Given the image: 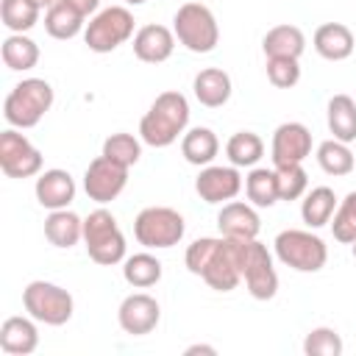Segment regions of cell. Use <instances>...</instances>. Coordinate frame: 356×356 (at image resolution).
<instances>
[{
  "label": "cell",
  "mask_w": 356,
  "mask_h": 356,
  "mask_svg": "<svg viewBox=\"0 0 356 356\" xmlns=\"http://www.w3.org/2000/svg\"><path fill=\"white\" fill-rule=\"evenodd\" d=\"M275 256L281 264L298 270V273H317L325 267L328 261V248L325 242L312 234V231H300V228H286L275 236L273 242Z\"/></svg>",
  "instance_id": "7"
},
{
  "label": "cell",
  "mask_w": 356,
  "mask_h": 356,
  "mask_svg": "<svg viewBox=\"0 0 356 356\" xmlns=\"http://www.w3.org/2000/svg\"><path fill=\"white\" fill-rule=\"evenodd\" d=\"M22 306L36 323L44 325H64L75 312L72 295L50 281H31L22 289Z\"/></svg>",
  "instance_id": "8"
},
{
  "label": "cell",
  "mask_w": 356,
  "mask_h": 356,
  "mask_svg": "<svg viewBox=\"0 0 356 356\" xmlns=\"http://www.w3.org/2000/svg\"><path fill=\"white\" fill-rule=\"evenodd\" d=\"M267 81L275 89H292L300 81L298 58H267Z\"/></svg>",
  "instance_id": "38"
},
{
  "label": "cell",
  "mask_w": 356,
  "mask_h": 356,
  "mask_svg": "<svg viewBox=\"0 0 356 356\" xmlns=\"http://www.w3.org/2000/svg\"><path fill=\"white\" fill-rule=\"evenodd\" d=\"M195 353H209V356H214L217 350H214L211 345H189V348H186V356H195Z\"/></svg>",
  "instance_id": "40"
},
{
  "label": "cell",
  "mask_w": 356,
  "mask_h": 356,
  "mask_svg": "<svg viewBox=\"0 0 356 356\" xmlns=\"http://www.w3.org/2000/svg\"><path fill=\"white\" fill-rule=\"evenodd\" d=\"M217 228L222 236H231V239H256L261 220H259L253 203L228 200L217 214Z\"/></svg>",
  "instance_id": "16"
},
{
  "label": "cell",
  "mask_w": 356,
  "mask_h": 356,
  "mask_svg": "<svg viewBox=\"0 0 356 356\" xmlns=\"http://www.w3.org/2000/svg\"><path fill=\"white\" fill-rule=\"evenodd\" d=\"M122 278L134 286V289H147L153 284L161 281V261L153 253H134L122 261Z\"/></svg>",
  "instance_id": "30"
},
{
  "label": "cell",
  "mask_w": 356,
  "mask_h": 356,
  "mask_svg": "<svg viewBox=\"0 0 356 356\" xmlns=\"http://www.w3.org/2000/svg\"><path fill=\"white\" fill-rule=\"evenodd\" d=\"M83 14L75 11L67 0H56L47 11H44V31L53 36V39H72L83 31Z\"/></svg>",
  "instance_id": "25"
},
{
  "label": "cell",
  "mask_w": 356,
  "mask_h": 356,
  "mask_svg": "<svg viewBox=\"0 0 356 356\" xmlns=\"http://www.w3.org/2000/svg\"><path fill=\"white\" fill-rule=\"evenodd\" d=\"M242 245L231 236H200L186 248V270L200 275L211 289L231 292L242 281Z\"/></svg>",
  "instance_id": "1"
},
{
  "label": "cell",
  "mask_w": 356,
  "mask_h": 356,
  "mask_svg": "<svg viewBox=\"0 0 356 356\" xmlns=\"http://www.w3.org/2000/svg\"><path fill=\"white\" fill-rule=\"evenodd\" d=\"M225 156L234 167H256L259 159L264 156V142L253 131H236L225 142Z\"/></svg>",
  "instance_id": "31"
},
{
  "label": "cell",
  "mask_w": 356,
  "mask_h": 356,
  "mask_svg": "<svg viewBox=\"0 0 356 356\" xmlns=\"http://www.w3.org/2000/svg\"><path fill=\"white\" fill-rule=\"evenodd\" d=\"M39 6L33 0H0V19L11 33H25L39 22Z\"/></svg>",
  "instance_id": "33"
},
{
  "label": "cell",
  "mask_w": 356,
  "mask_h": 356,
  "mask_svg": "<svg viewBox=\"0 0 356 356\" xmlns=\"http://www.w3.org/2000/svg\"><path fill=\"white\" fill-rule=\"evenodd\" d=\"M53 106V86L44 78L19 81L3 103V117L11 128H33Z\"/></svg>",
  "instance_id": "3"
},
{
  "label": "cell",
  "mask_w": 356,
  "mask_h": 356,
  "mask_svg": "<svg viewBox=\"0 0 356 356\" xmlns=\"http://www.w3.org/2000/svg\"><path fill=\"white\" fill-rule=\"evenodd\" d=\"M312 44H314V50H317L325 61H345V58L353 53V47H356L350 28L342 25V22H323V25L314 31Z\"/></svg>",
  "instance_id": "19"
},
{
  "label": "cell",
  "mask_w": 356,
  "mask_h": 356,
  "mask_svg": "<svg viewBox=\"0 0 356 356\" xmlns=\"http://www.w3.org/2000/svg\"><path fill=\"white\" fill-rule=\"evenodd\" d=\"M317 164L323 167V172L339 178V175L353 172V167H356V156L350 153L348 142L325 139V142H320V147H317Z\"/></svg>",
  "instance_id": "32"
},
{
  "label": "cell",
  "mask_w": 356,
  "mask_h": 356,
  "mask_svg": "<svg viewBox=\"0 0 356 356\" xmlns=\"http://www.w3.org/2000/svg\"><path fill=\"white\" fill-rule=\"evenodd\" d=\"M33 192H36L39 206H44V209H50V211L67 209L75 200V181L67 170H58V167L44 170V172H39Z\"/></svg>",
  "instance_id": "18"
},
{
  "label": "cell",
  "mask_w": 356,
  "mask_h": 356,
  "mask_svg": "<svg viewBox=\"0 0 356 356\" xmlns=\"http://www.w3.org/2000/svg\"><path fill=\"white\" fill-rule=\"evenodd\" d=\"M303 353L306 356H339L342 353V337L328 325L312 328L303 339Z\"/></svg>",
  "instance_id": "37"
},
{
  "label": "cell",
  "mask_w": 356,
  "mask_h": 356,
  "mask_svg": "<svg viewBox=\"0 0 356 356\" xmlns=\"http://www.w3.org/2000/svg\"><path fill=\"white\" fill-rule=\"evenodd\" d=\"M0 170L8 178H31L42 172V153L28 136L8 128L0 134Z\"/></svg>",
  "instance_id": "11"
},
{
  "label": "cell",
  "mask_w": 356,
  "mask_h": 356,
  "mask_svg": "<svg viewBox=\"0 0 356 356\" xmlns=\"http://www.w3.org/2000/svg\"><path fill=\"white\" fill-rule=\"evenodd\" d=\"M83 245L92 261L111 267L125 259V236L117 225V217L108 209H95L83 220Z\"/></svg>",
  "instance_id": "4"
},
{
  "label": "cell",
  "mask_w": 356,
  "mask_h": 356,
  "mask_svg": "<svg viewBox=\"0 0 356 356\" xmlns=\"http://www.w3.org/2000/svg\"><path fill=\"white\" fill-rule=\"evenodd\" d=\"M117 320H120V328H122L125 334H131V337H145V334H150V331L159 325V320H161V306H159V300H156L153 295H147V292H134V295H128V298L120 303Z\"/></svg>",
  "instance_id": "14"
},
{
  "label": "cell",
  "mask_w": 356,
  "mask_h": 356,
  "mask_svg": "<svg viewBox=\"0 0 356 356\" xmlns=\"http://www.w3.org/2000/svg\"><path fill=\"white\" fill-rule=\"evenodd\" d=\"M175 50V33L164 25H142L134 33V56L145 64H161Z\"/></svg>",
  "instance_id": "17"
},
{
  "label": "cell",
  "mask_w": 356,
  "mask_h": 356,
  "mask_svg": "<svg viewBox=\"0 0 356 356\" xmlns=\"http://www.w3.org/2000/svg\"><path fill=\"white\" fill-rule=\"evenodd\" d=\"M192 92L197 97L200 106L206 108H220L231 100V75L220 67H206L195 75L192 81Z\"/></svg>",
  "instance_id": "21"
},
{
  "label": "cell",
  "mask_w": 356,
  "mask_h": 356,
  "mask_svg": "<svg viewBox=\"0 0 356 356\" xmlns=\"http://www.w3.org/2000/svg\"><path fill=\"white\" fill-rule=\"evenodd\" d=\"M242 281L256 300H270L278 292V273L267 245L259 239H245L242 245Z\"/></svg>",
  "instance_id": "10"
},
{
  "label": "cell",
  "mask_w": 356,
  "mask_h": 356,
  "mask_svg": "<svg viewBox=\"0 0 356 356\" xmlns=\"http://www.w3.org/2000/svg\"><path fill=\"white\" fill-rule=\"evenodd\" d=\"M172 33L189 53H211L220 42V25L203 3H184L172 17Z\"/></svg>",
  "instance_id": "5"
},
{
  "label": "cell",
  "mask_w": 356,
  "mask_h": 356,
  "mask_svg": "<svg viewBox=\"0 0 356 356\" xmlns=\"http://www.w3.org/2000/svg\"><path fill=\"white\" fill-rule=\"evenodd\" d=\"M353 259H356V242H353Z\"/></svg>",
  "instance_id": "43"
},
{
  "label": "cell",
  "mask_w": 356,
  "mask_h": 356,
  "mask_svg": "<svg viewBox=\"0 0 356 356\" xmlns=\"http://www.w3.org/2000/svg\"><path fill=\"white\" fill-rule=\"evenodd\" d=\"M186 222L170 206H147L134 220V236L147 250H164L184 239Z\"/></svg>",
  "instance_id": "6"
},
{
  "label": "cell",
  "mask_w": 356,
  "mask_h": 356,
  "mask_svg": "<svg viewBox=\"0 0 356 356\" xmlns=\"http://www.w3.org/2000/svg\"><path fill=\"white\" fill-rule=\"evenodd\" d=\"M309 153H312V131L303 122H281L273 131V142H270L273 167L303 164Z\"/></svg>",
  "instance_id": "13"
},
{
  "label": "cell",
  "mask_w": 356,
  "mask_h": 356,
  "mask_svg": "<svg viewBox=\"0 0 356 356\" xmlns=\"http://www.w3.org/2000/svg\"><path fill=\"white\" fill-rule=\"evenodd\" d=\"M75 11H81L83 17H89V14H95L97 8H100V0H67Z\"/></svg>",
  "instance_id": "39"
},
{
  "label": "cell",
  "mask_w": 356,
  "mask_h": 356,
  "mask_svg": "<svg viewBox=\"0 0 356 356\" xmlns=\"http://www.w3.org/2000/svg\"><path fill=\"white\" fill-rule=\"evenodd\" d=\"M242 189V175L239 167L228 164H206L200 170V175L195 178V192L200 195V200L206 203H222V200H234Z\"/></svg>",
  "instance_id": "15"
},
{
  "label": "cell",
  "mask_w": 356,
  "mask_h": 356,
  "mask_svg": "<svg viewBox=\"0 0 356 356\" xmlns=\"http://www.w3.org/2000/svg\"><path fill=\"white\" fill-rule=\"evenodd\" d=\"M128 6H142V3H147V0H125Z\"/></svg>",
  "instance_id": "42"
},
{
  "label": "cell",
  "mask_w": 356,
  "mask_h": 356,
  "mask_svg": "<svg viewBox=\"0 0 356 356\" xmlns=\"http://www.w3.org/2000/svg\"><path fill=\"white\" fill-rule=\"evenodd\" d=\"M181 153L189 164L195 167H206L214 161V156L220 153V139L211 128H192L181 136Z\"/></svg>",
  "instance_id": "24"
},
{
  "label": "cell",
  "mask_w": 356,
  "mask_h": 356,
  "mask_svg": "<svg viewBox=\"0 0 356 356\" xmlns=\"http://www.w3.org/2000/svg\"><path fill=\"white\" fill-rule=\"evenodd\" d=\"M275 178H278V200H298L309 189V175L303 164L275 167Z\"/></svg>",
  "instance_id": "36"
},
{
  "label": "cell",
  "mask_w": 356,
  "mask_h": 356,
  "mask_svg": "<svg viewBox=\"0 0 356 356\" xmlns=\"http://www.w3.org/2000/svg\"><path fill=\"white\" fill-rule=\"evenodd\" d=\"M334 211H337V195L331 186H314L312 192H306V197L300 203V217L309 228L328 225Z\"/></svg>",
  "instance_id": "27"
},
{
  "label": "cell",
  "mask_w": 356,
  "mask_h": 356,
  "mask_svg": "<svg viewBox=\"0 0 356 356\" xmlns=\"http://www.w3.org/2000/svg\"><path fill=\"white\" fill-rule=\"evenodd\" d=\"M44 236L56 248H72L83 239V220L70 209H56L44 220Z\"/></svg>",
  "instance_id": "23"
},
{
  "label": "cell",
  "mask_w": 356,
  "mask_h": 356,
  "mask_svg": "<svg viewBox=\"0 0 356 356\" xmlns=\"http://www.w3.org/2000/svg\"><path fill=\"white\" fill-rule=\"evenodd\" d=\"M131 36H134V14L125 6H108L97 11L83 28V42L92 53H111L120 44H125Z\"/></svg>",
  "instance_id": "9"
},
{
  "label": "cell",
  "mask_w": 356,
  "mask_h": 356,
  "mask_svg": "<svg viewBox=\"0 0 356 356\" xmlns=\"http://www.w3.org/2000/svg\"><path fill=\"white\" fill-rule=\"evenodd\" d=\"M331 220H334L331 222L334 239L342 242V245H353L356 242V189L345 195V200L337 206Z\"/></svg>",
  "instance_id": "35"
},
{
  "label": "cell",
  "mask_w": 356,
  "mask_h": 356,
  "mask_svg": "<svg viewBox=\"0 0 356 356\" xmlns=\"http://www.w3.org/2000/svg\"><path fill=\"white\" fill-rule=\"evenodd\" d=\"M261 50L267 58H300V53L306 50V36L298 25L284 22L264 33Z\"/></svg>",
  "instance_id": "22"
},
{
  "label": "cell",
  "mask_w": 356,
  "mask_h": 356,
  "mask_svg": "<svg viewBox=\"0 0 356 356\" xmlns=\"http://www.w3.org/2000/svg\"><path fill=\"white\" fill-rule=\"evenodd\" d=\"M245 195L256 209H270L278 203V178H275V167H253L245 175Z\"/></svg>",
  "instance_id": "28"
},
{
  "label": "cell",
  "mask_w": 356,
  "mask_h": 356,
  "mask_svg": "<svg viewBox=\"0 0 356 356\" xmlns=\"http://www.w3.org/2000/svg\"><path fill=\"white\" fill-rule=\"evenodd\" d=\"M328 131L339 142H353L356 139V100L350 95H334L328 100Z\"/></svg>",
  "instance_id": "26"
},
{
  "label": "cell",
  "mask_w": 356,
  "mask_h": 356,
  "mask_svg": "<svg viewBox=\"0 0 356 356\" xmlns=\"http://www.w3.org/2000/svg\"><path fill=\"white\" fill-rule=\"evenodd\" d=\"M128 184V167L106 159L103 153L89 161L83 172V192L95 203H111Z\"/></svg>",
  "instance_id": "12"
},
{
  "label": "cell",
  "mask_w": 356,
  "mask_h": 356,
  "mask_svg": "<svg viewBox=\"0 0 356 356\" xmlns=\"http://www.w3.org/2000/svg\"><path fill=\"white\" fill-rule=\"evenodd\" d=\"M189 125V100L181 92H161L139 120V139L150 147H170Z\"/></svg>",
  "instance_id": "2"
},
{
  "label": "cell",
  "mask_w": 356,
  "mask_h": 356,
  "mask_svg": "<svg viewBox=\"0 0 356 356\" xmlns=\"http://www.w3.org/2000/svg\"><path fill=\"white\" fill-rule=\"evenodd\" d=\"M33 3H36V6H39V8H50V6H53V3H56V0H33Z\"/></svg>",
  "instance_id": "41"
},
{
  "label": "cell",
  "mask_w": 356,
  "mask_h": 356,
  "mask_svg": "<svg viewBox=\"0 0 356 356\" xmlns=\"http://www.w3.org/2000/svg\"><path fill=\"white\" fill-rule=\"evenodd\" d=\"M39 345V331L33 317H6L0 325V348L8 356H28Z\"/></svg>",
  "instance_id": "20"
},
{
  "label": "cell",
  "mask_w": 356,
  "mask_h": 356,
  "mask_svg": "<svg viewBox=\"0 0 356 356\" xmlns=\"http://www.w3.org/2000/svg\"><path fill=\"white\" fill-rule=\"evenodd\" d=\"M103 156L122 164V167H134L142 156V142L134 136V134H111L106 142H103Z\"/></svg>",
  "instance_id": "34"
},
{
  "label": "cell",
  "mask_w": 356,
  "mask_h": 356,
  "mask_svg": "<svg viewBox=\"0 0 356 356\" xmlns=\"http://www.w3.org/2000/svg\"><path fill=\"white\" fill-rule=\"evenodd\" d=\"M3 64L14 72H25V70H33L36 61H39V44L25 36V33H11L6 36L3 42Z\"/></svg>",
  "instance_id": "29"
}]
</instances>
